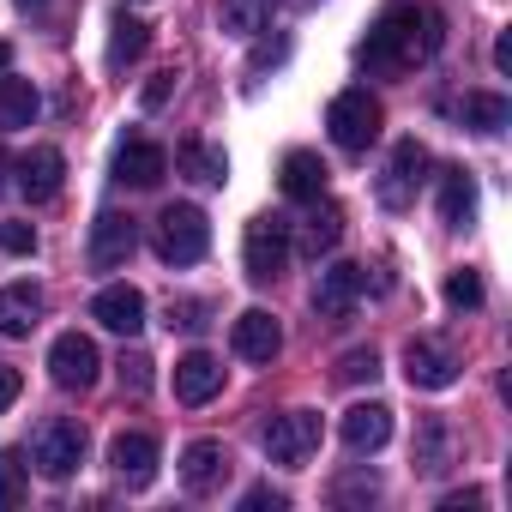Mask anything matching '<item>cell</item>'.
Segmentation results:
<instances>
[{
  "label": "cell",
  "mask_w": 512,
  "mask_h": 512,
  "mask_svg": "<svg viewBox=\"0 0 512 512\" xmlns=\"http://www.w3.org/2000/svg\"><path fill=\"white\" fill-rule=\"evenodd\" d=\"M290 229H296V223H290V217H272V211L247 223V235H241V266H247L253 284H278V278H284L290 253H296V247H290Z\"/></svg>",
  "instance_id": "obj_4"
},
{
  "label": "cell",
  "mask_w": 512,
  "mask_h": 512,
  "mask_svg": "<svg viewBox=\"0 0 512 512\" xmlns=\"http://www.w3.org/2000/svg\"><path fill=\"white\" fill-rule=\"evenodd\" d=\"M169 85H175V73H157V79L145 85V109H163V103H169Z\"/></svg>",
  "instance_id": "obj_38"
},
{
  "label": "cell",
  "mask_w": 512,
  "mask_h": 512,
  "mask_svg": "<svg viewBox=\"0 0 512 512\" xmlns=\"http://www.w3.org/2000/svg\"><path fill=\"white\" fill-rule=\"evenodd\" d=\"M362 284H368V272H362V266L332 260V266L320 272V284H314V314H320L326 326L350 320V314H356V302H362Z\"/></svg>",
  "instance_id": "obj_8"
},
{
  "label": "cell",
  "mask_w": 512,
  "mask_h": 512,
  "mask_svg": "<svg viewBox=\"0 0 512 512\" xmlns=\"http://www.w3.org/2000/svg\"><path fill=\"white\" fill-rule=\"evenodd\" d=\"M284 193L302 199V205L326 193V163H320V151H290V157H284Z\"/></svg>",
  "instance_id": "obj_27"
},
{
  "label": "cell",
  "mask_w": 512,
  "mask_h": 512,
  "mask_svg": "<svg viewBox=\"0 0 512 512\" xmlns=\"http://www.w3.org/2000/svg\"><path fill=\"white\" fill-rule=\"evenodd\" d=\"M458 121H464L470 133H500V127L512 121V103H506L500 91H464V103H458Z\"/></svg>",
  "instance_id": "obj_26"
},
{
  "label": "cell",
  "mask_w": 512,
  "mask_h": 512,
  "mask_svg": "<svg viewBox=\"0 0 512 512\" xmlns=\"http://www.w3.org/2000/svg\"><path fill=\"white\" fill-rule=\"evenodd\" d=\"M494 67H500V73H512V31H500V37H494Z\"/></svg>",
  "instance_id": "obj_41"
},
{
  "label": "cell",
  "mask_w": 512,
  "mask_h": 512,
  "mask_svg": "<svg viewBox=\"0 0 512 512\" xmlns=\"http://www.w3.org/2000/svg\"><path fill=\"white\" fill-rule=\"evenodd\" d=\"M440 223L446 229L476 223V175L470 169H440Z\"/></svg>",
  "instance_id": "obj_22"
},
{
  "label": "cell",
  "mask_w": 512,
  "mask_h": 512,
  "mask_svg": "<svg viewBox=\"0 0 512 512\" xmlns=\"http://www.w3.org/2000/svg\"><path fill=\"white\" fill-rule=\"evenodd\" d=\"M31 464L49 476V482H67L79 464H85V428L73 416H49L37 434H31Z\"/></svg>",
  "instance_id": "obj_5"
},
{
  "label": "cell",
  "mask_w": 512,
  "mask_h": 512,
  "mask_svg": "<svg viewBox=\"0 0 512 512\" xmlns=\"http://www.w3.org/2000/svg\"><path fill=\"white\" fill-rule=\"evenodd\" d=\"M446 43V25L434 7H416V0H398V7L380 13V25L362 43V67L368 73H410L422 61H434Z\"/></svg>",
  "instance_id": "obj_1"
},
{
  "label": "cell",
  "mask_w": 512,
  "mask_h": 512,
  "mask_svg": "<svg viewBox=\"0 0 512 512\" xmlns=\"http://www.w3.org/2000/svg\"><path fill=\"white\" fill-rule=\"evenodd\" d=\"M109 470H115L127 488H151V476H157V440L139 434V428L115 434V440H109Z\"/></svg>",
  "instance_id": "obj_15"
},
{
  "label": "cell",
  "mask_w": 512,
  "mask_h": 512,
  "mask_svg": "<svg viewBox=\"0 0 512 512\" xmlns=\"http://www.w3.org/2000/svg\"><path fill=\"white\" fill-rule=\"evenodd\" d=\"M464 506H482V488H464V494H446L440 512H464Z\"/></svg>",
  "instance_id": "obj_40"
},
{
  "label": "cell",
  "mask_w": 512,
  "mask_h": 512,
  "mask_svg": "<svg viewBox=\"0 0 512 512\" xmlns=\"http://www.w3.org/2000/svg\"><path fill=\"white\" fill-rule=\"evenodd\" d=\"M19 7H49V0H19Z\"/></svg>",
  "instance_id": "obj_43"
},
{
  "label": "cell",
  "mask_w": 512,
  "mask_h": 512,
  "mask_svg": "<svg viewBox=\"0 0 512 512\" xmlns=\"http://www.w3.org/2000/svg\"><path fill=\"white\" fill-rule=\"evenodd\" d=\"M49 374H55L61 392H91L97 374H103V350H97L85 332H61V338L49 344Z\"/></svg>",
  "instance_id": "obj_7"
},
{
  "label": "cell",
  "mask_w": 512,
  "mask_h": 512,
  "mask_svg": "<svg viewBox=\"0 0 512 512\" xmlns=\"http://www.w3.org/2000/svg\"><path fill=\"white\" fill-rule=\"evenodd\" d=\"M37 109H43V97H37V85H31V79L0 73V133L31 127V121H37Z\"/></svg>",
  "instance_id": "obj_23"
},
{
  "label": "cell",
  "mask_w": 512,
  "mask_h": 512,
  "mask_svg": "<svg viewBox=\"0 0 512 512\" xmlns=\"http://www.w3.org/2000/svg\"><path fill=\"white\" fill-rule=\"evenodd\" d=\"M43 320V290L37 284H7L0 290V338H31Z\"/></svg>",
  "instance_id": "obj_21"
},
{
  "label": "cell",
  "mask_w": 512,
  "mask_h": 512,
  "mask_svg": "<svg viewBox=\"0 0 512 512\" xmlns=\"http://www.w3.org/2000/svg\"><path fill=\"white\" fill-rule=\"evenodd\" d=\"M91 320H97L103 332L139 338V332H145V296H139L133 284H109V290H97V302H91Z\"/></svg>",
  "instance_id": "obj_14"
},
{
  "label": "cell",
  "mask_w": 512,
  "mask_h": 512,
  "mask_svg": "<svg viewBox=\"0 0 512 512\" xmlns=\"http://www.w3.org/2000/svg\"><path fill=\"white\" fill-rule=\"evenodd\" d=\"M374 374H380V356H374V350H350V356L338 362V380H344V386H362V380H374Z\"/></svg>",
  "instance_id": "obj_33"
},
{
  "label": "cell",
  "mask_w": 512,
  "mask_h": 512,
  "mask_svg": "<svg viewBox=\"0 0 512 512\" xmlns=\"http://www.w3.org/2000/svg\"><path fill=\"white\" fill-rule=\"evenodd\" d=\"M163 169H169V157H163V145H151V139H127V145L115 151V181H127V187H157Z\"/></svg>",
  "instance_id": "obj_20"
},
{
  "label": "cell",
  "mask_w": 512,
  "mask_h": 512,
  "mask_svg": "<svg viewBox=\"0 0 512 512\" xmlns=\"http://www.w3.org/2000/svg\"><path fill=\"white\" fill-rule=\"evenodd\" d=\"M13 169H19V193H25L31 205H49V199L61 193V181H67V157H61L55 145H31Z\"/></svg>",
  "instance_id": "obj_12"
},
{
  "label": "cell",
  "mask_w": 512,
  "mask_h": 512,
  "mask_svg": "<svg viewBox=\"0 0 512 512\" xmlns=\"http://www.w3.org/2000/svg\"><path fill=\"white\" fill-rule=\"evenodd\" d=\"M121 392H133V398H145L151 392V356H121Z\"/></svg>",
  "instance_id": "obj_32"
},
{
  "label": "cell",
  "mask_w": 512,
  "mask_h": 512,
  "mask_svg": "<svg viewBox=\"0 0 512 512\" xmlns=\"http://www.w3.org/2000/svg\"><path fill=\"white\" fill-rule=\"evenodd\" d=\"M446 302L452 308H482V278L476 272H452L446 278Z\"/></svg>",
  "instance_id": "obj_31"
},
{
  "label": "cell",
  "mask_w": 512,
  "mask_h": 512,
  "mask_svg": "<svg viewBox=\"0 0 512 512\" xmlns=\"http://www.w3.org/2000/svg\"><path fill=\"white\" fill-rule=\"evenodd\" d=\"M217 392H223V362L211 350H193L175 362V398L181 404H211Z\"/></svg>",
  "instance_id": "obj_16"
},
{
  "label": "cell",
  "mask_w": 512,
  "mask_h": 512,
  "mask_svg": "<svg viewBox=\"0 0 512 512\" xmlns=\"http://www.w3.org/2000/svg\"><path fill=\"white\" fill-rule=\"evenodd\" d=\"M145 43H151V25L145 19H115V31H109V67H127V61H139L145 55Z\"/></svg>",
  "instance_id": "obj_29"
},
{
  "label": "cell",
  "mask_w": 512,
  "mask_h": 512,
  "mask_svg": "<svg viewBox=\"0 0 512 512\" xmlns=\"http://www.w3.org/2000/svg\"><path fill=\"white\" fill-rule=\"evenodd\" d=\"M223 476H229L223 440H193V446L181 452V482H187V494H211V488H223Z\"/></svg>",
  "instance_id": "obj_17"
},
{
  "label": "cell",
  "mask_w": 512,
  "mask_h": 512,
  "mask_svg": "<svg viewBox=\"0 0 512 512\" xmlns=\"http://www.w3.org/2000/svg\"><path fill=\"white\" fill-rule=\"evenodd\" d=\"M374 494H380V482H374V476H344V482L332 488V500H338V506H356V500L368 506Z\"/></svg>",
  "instance_id": "obj_34"
},
{
  "label": "cell",
  "mask_w": 512,
  "mask_h": 512,
  "mask_svg": "<svg viewBox=\"0 0 512 512\" xmlns=\"http://www.w3.org/2000/svg\"><path fill=\"white\" fill-rule=\"evenodd\" d=\"M410 458H416L422 476H440V470H446V422H440V416H422V422H416Z\"/></svg>",
  "instance_id": "obj_28"
},
{
  "label": "cell",
  "mask_w": 512,
  "mask_h": 512,
  "mask_svg": "<svg viewBox=\"0 0 512 512\" xmlns=\"http://www.w3.org/2000/svg\"><path fill=\"white\" fill-rule=\"evenodd\" d=\"M133 247H139V223L133 217H121V211H103L97 223H91V272H115V266H127L133 260Z\"/></svg>",
  "instance_id": "obj_10"
},
{
  "label": "cell",
  "mask_w": 512,
  "mask_h": 512,
  "mask_svg": "<svg viewBox=\"0 0 512 512\" xmlns=\"http://www.w3.org/2000/svg\"><path fill=\"white\" fill-rule=\"evenodd\" d=\"M272 13H278V0H223V31L229 37H241V43H253V37H266L272 31Z\"/></svg>",
  "instance_id": "obj_25"
},
{
  "label": "cell",
  "mask_w": 512,
  "mask_h": 512,
  "mask_svg": "<svg viewBox=\"0 0 512 512\" xmlns=\"http://www.w3.org/2000/svg\"><path fill=\"white\" fill-rule=\"evenodd\" d=\"M422 169H428V151L416 139H398L392 157H386V175H380V205L386 211H404L416 199V187H422Z\"/></svg>",
  "instance_id": "obj_9"
},
{
  "label": "cell",
  "mask_w": 512,
  "mask_h": 512,
  "mask_svg": "<svg viewBox=\"0 0 512 512\" xmlns=\"http://www.w3.org/2000/svg\"><path fill=\"white\" fill-rule=\"evenodd\" d=\"M338 434H344L350 452H380V446L392 440V410H386V404H356V410H344Z\"/></svg>",
  "instance_id": "obj_19"
},
{
  "label": "cell",
  "mask_w": 512,
  "mask_h": 512,
  "mask_svg": "<svg viewBox=\"0 0 512 512\" xmlns=\"http://www.w3.org/2000/svg\"><path fill=\"white\" fill-rule=\"evenodd\" d=\"M151 247L163 266H199L205 247H211V223L199 205H163L151 223Z\"/></svg>",
  "instance_id": "obj_2"
},
{
  "label": "cell",
  "mask_w": 512,
  "mask_h": 512,
  "mask_svg": "<svg viewBox=\"0 0 512 512\" xmlns=\"http://www.w3.org/2000/svg\"><path fill=\"white\" fill-rule=\"evenodd\" d=\"M241 506H247V512H266V506L278 512V506H284V494H278V488H247V494H241Z\"/></svg>",
  "instance_id": "obj_37"
},
{
  "label": "cell",
  "mask_w": 512,
  "mask_h": 512,
  "mask_svg": "<svg viewBox=\"0 0 512 512\" xmlns=\"http://www.w3.org/2000/svg\"><path fill=\"white\" fill-rule=\"evenodd\" d=\"M175 163H181V175L199 181V187H223V181H229V157H223L217 145H205V139H181Z\"/></svg>",
  "instance_id": "obj_24"
},
{
  "label": "cell",
  "mask_w": 512,
  "mask_h": 512,
  "mask_svg": "<svg viewBox=\"0 0 512 512\" xmlns=\"http://www.w3.org/2000/svg\"><path fill=\"white\" fill-rule=\"evenodd\" d=\"M13 67V43H0V73H7Z\"/></svg>",
  "instance_id": "obj_42"
},
{
  "label": "cell",
  "mask_w": 512,
  "mask_h": 512,
  "mask_svg": "<svg viewBox=\"0 0 512 512\" xmlns=\"http://www.w3.org/2000/svg\"><path fill=\"white\" fill-rule=\"evenodd\" d=\"M404 380L422 386V392H446L458 380V356L440 338H410L404 344Z\"/></svg>",
  "instance_id": "obj_11"
},
{
  "label": "cell",
  "mask_w": 512,
  "mask_h": 512,
  "mask_svg": "<svg viewBox=\"0 0 512 512\" xmlns=\"http://www.w3.org/2000/svg\"><path fill=\"white\" fill-rule=\"evenodd\" d=\"M169 326L199 332V326H205V302H169Z\"/></svg>",
  "instance_id": "obj_36"
},
{
  "label": "cell",
  "mask_w": 512,
  "mask_h": 512,
  "mask_svg": "<svg viewBox=\"0 0 512 512\" xmlns=\"http://www.w3.org/2000/svg\"><path fill=\"white\" fill-rule=\"evenodd\" d=\"M25 506V452H0V512Z\"/></svg>",
  "instance_id": "obj_30"
},
{
  "label": "cell",
  "mask_w": 512,
  "mask_h": 512,
  "mask_svg": "<svg viewBox=\"0 0 512 512\" xmlns=\"http://www.w3.org/2000/svg\"><path fill=\"white\" fill-rule=\"evenodd\" d=\"M229 344H235L241 362H272V356L284 350V326H278V314H266V308H247V314L229 326Z\"/></svg>",
  "instance_id": "obj_13"
},
{
  "label": "cell",
  "mask_w": 512,
  "mask_h": 512,
  "mask_svg": "<svg viewBox=\"0 0 512 512\" xmlns=\"http://www.w3.org/2000/svg\"><path fill=\"white\" fill-rule=\"evenodd\" d=\"M0 169H7V157H0Z\"/></svg>",
  "instance_id": "obj_44"
},
{
  "label": "cell",
  "mask_w": 512,
  "mask_h": 512,
  "mask_svg": "<svg viewBox=\"0 0 512 512\" xmlns=\"http://www.w3.org/2000/svg\"><path fill=\"white\" fill-rule=\"evenodd\" d=\"M314 211H308V223H302V235L290 229V247H302L308 253V260H320V253H332L338 247V235H344V211L320 193V199H308Z\"/></svg>",
  "instance_id": "obj_18"
},
{
  "label": "cell",
  "mask_w": 512,
  "mask_h": 512,
  "mask_svg": "<svg viewBox=\"0 0 512 512\" xmlns=\"http://www.w3.org/2000/svg\"><path fill=\"white\" fill-rule=\"evenodd\" d=\"M19 368H0V410H13V398H19Z\"/></svg>",
  "instance_id": "obj_39"
},
{
  "label": "cell",
  "mask_w": 512,
  "mask_h": 512,
  "mask_svg": "<svg viewBox=\"0 0 512 512\" xmlns=\"http://www.w3.org/2000/svg\"><path fill=\"white\" fill-rule=\"evenodd\" d=\"M326 127H332V145H338V151H368V145L380 139V127H386V109H380V97H374L368 85H350V91L332 97Z\"/></svg>",
  "instance_id": "obj_3"
},
{
  "label": "cell",
  "mask_w": 512,
  "mask_h": 512,
  "mask_svg": "<svg viewBox=\"0 0 512 512\" xmlns=\"http://www.w3.org/2000/svg\"><path fill=\"white\" fill-rule=\"evenodd\" d=\"M266 452H272V464L302 470L320 452V410H284V416H272L266 422Z\"/></svg>",
  "instance_id": "obj_6"
},
{
  "label": "cell",
  "mask_w": 512,
  "mask_h": 512,
  "mask_svg": "<svg viewBox=\"0 0 512 512\" xmlns=\"http://www.w3.org/2000/svg\"><path fill=\"white\" fill-rule=\"evenodd\" d=\"M0 247L7 253H37V229L31 223H0Z\"/></svg>",
  "instance_id": "obj_35"
}]
</instances>
